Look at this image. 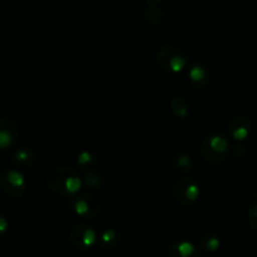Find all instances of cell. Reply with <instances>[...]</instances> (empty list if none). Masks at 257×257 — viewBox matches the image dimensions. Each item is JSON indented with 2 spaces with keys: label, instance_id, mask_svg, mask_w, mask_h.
Segmentation results:
<instances>
[{
  "label": "cell",
  "instance_id": "44dd1931",
  "mask_svg": "<svg viewBox=\"0 0 257 257\" xmlns=\"http://www.w3.org/2000/svg\"><path fill=\"white\" fill-rule=\"evenodd\" d=\"M147 5H160L162 0H145Z\"/></svg>",
  "mask_w": 257,
  "mask_h": 257
},
{
  "label": "cell",
  "instance_id": "5bb4252c",
  "mask_svg": "<svg viewBox=\"0 0 257 257\" xmlns=\"http://www.w3.org/2000/svg\"><path fill=\"white\" fill-rule=\"evenodd\" d=\"M78 165L82 171H85V173H93L98 168V161L92 153L82 152L78 157Z\"/></svg>",
  "mask_w": 257,
  "mask_h": 257
},
{
  "label": "cell",
  "instance_id": "277c9868",
  "mask_svg": "<svg viewBox=\"0 0 257 257\" xmlns=\"http://www.w3.org/2000/svg\"><path fill=\"white\" fill-rule=\"evenodd\" d=\"M158 64L167 72L178 73L187 64V57L175 45H166L158 52Z\"/></svg>",
  "mask_w": 257,
  "mask_h": 257
},
{
  "label": "cell",
  "instance_id": "ac0fdd59",
  "mask_svg": "<svg viewBox=\"0 0 257 257\" xmlns=\"http://www.w3.org/2000/svg\"><path fill=\"white\" fill-rule=\"evenodd\" d=\"M173 163H175V167L178 171H181V172H188V171H191V166H192L191 158L185 155L177 156L175 161H173Z\"/></svg>",
  "mask_w": 257,
  "mask_h": 257
},
{
  "label": "cell",
  "instance_id": "3957f363",
  "mask_svg": "<svg viewBox=\"0 0 257 257\" xmlns=\"http://www.w3.org/2000/svg\"><path fill=\"white\" fill-rule=\"evenodd\" d=\"M230 148V143L222 136H210L206 138L201 146V153L207 162L217 165L226 158Z\"/></svg>",
  "mask_w": 257,
  "mask_h": 257
},
{
  "label": "cell",
  "instance_id": "52a82bcc",
  "mask_svg": "<svg viewBox=\"0 0 257 257\" xmlns=\"http://www.w3.org/2000/svg\"><path fill=\"white\" fill-rule=\"evenodd\" d=\"M73 211L82 217L93 218L100 212L99 201L92 193H83L73 202Z\"/></svg>",
  "mask_w": 257,
  "mask_h": 257
},
{
  "label": "cell",
  "instance_id": "d6986e66",
  "mask_svg": "<svg viewBox=\"0 0 257 257\" xmlns=\"http://www.w3.org/2000/svg\"><path fill=\"white\" fill-rule=\"evenodd\" d=\"M248 222H250V226L253 228V230L257 231V205L251 206L248 208Z\"/></svg>",
  "mask_w": 257,
  "mask_h": 257
},
{
  "label": "cell",
  "instance_id": "ffe728a7",
  "mask_svg": "<svg viewBox=\"0 0 257 257\" xmlns=\"http://www.w3.org/2000/svg\"><path fill=\"white\" fill-rule=\"evenodd\" d=\"M8 230H9V222H8L7 218L0 216V236L5 235Z\"/></svg>",
  "mask_w": 257,
  "mask_h": 257
},
{
  "label": "cell",
  "instance_id": "8992f818",
  "mask_svg": "<svg viewBox=\"0 0 257 257\" xmlns=\"http://www.w3.org/2000/svg\"><path fill=\"white\" fill-rule=\"evenodd\" d=\"M173 195L181 205H190L200 197V187L193 178H181L175 183Z\"/></svg>",
  "mask_w": 257,
  "mask_h": 257
},
{
  "label": "cell",
  "instance_id": "7a4b0ae2",
  "mask_svg": "<svg viewBox=\"0 0 257 257\" xmlns=\"http://www.w3.org/2000/svg\"><path fill=\"white\" fill-rule=\"evenodd\" d=\"M0 190L10 200H18L27 192V181L15 168H5L0 173Z\"/></svg>",
  "mask_w": 257,
  "mask_h": 257
},
{
  "label": "cell",
  "instance_id": "4fadbf2b",
  "mask_svg": "<svg viewBox=\"0 0 257 257\" xmlns=\"http://www.w3.org/2000/svg\"><path fill=\"white\" fill-rule=\"evenodd\" d=\"M188 78H190L191 83L197 88H203L208 84V75L207 69L201 64H195L190 68L188 70Z\"/></svg>",
  "mask_w": 257,
  "mask_h": 257
},
{
  "label": "cell",
  "instance_id": "7c38bea8",
  "mask_svg": "<svg viewBox=\"0 0 257 257\" xmlns=\"http://www.w3.org/2000/svg\"><path fill=\"white\" fill-rule=\"evenodd\" d=\"M168 255L170 257H200V250L190 241L178 240L170 246Z\"/></svg>",
  "mask_w": 257,
  "mask_h": 257
},
{
  "label": "cell",
  "instance_id": "8fae6325",
  "mask_svg": "<svg viewBox=\"0 0 257 257\" xmlns=\"http://www.w3.org/2000/svg\"><path fill=\"white\" fill-rule=\"evenodd\" d=\"M37 161V153L32 148L23 147L15 151L12 155V166L15 170H27L30 168Z\"/></svg>",
  "mask_w": 257,
  "mask_h": 257
},
{
  "label": "cell",
  "instance_id": "30bf717a",
  "mask_svg": "<svg viewBox=\"0 0 257 257\" xmlns=\"http://www.w3.org/2000/svg\"><path fill=\"white\" fill-rule=\"evenodd\" d=\"M142 18L151 27H162L168 19V10L163 5H146Z\"/></svg>",
  "mask_w": 257,
  "mask_h": 257
},
{
  "label": "cell",
  "instance_id": "7402d4cb",
  "mask_svg": "<svg viewBox=\"0 0 257 257\" xmlns=\"http://www.w3.org/2000/svg\"><path fill=\"white\" fill-rule=\"evenodd\" d=\"M241 2H243V3H252V2H256V0H241Z\"/></svg>",
  "mask_w": 257,
  "mask_h": 257
},
{
  "label": "cell",
  "instance_id": "6da1fadb",
  "mask_svg": "<svg viewBox=\"0 0 257 257\" xmlns=\"http://www.w3.org/2000/svg\"><path fill=\"white\" fill-rule=\"evenodd\" d=\"M48 187L63 196H72L79 191L82 180L79 173L70 167L53 168L47 176Z\"/></svg>",
  "mask_w": 257,
  "mask_h": 257
},
{
  "label": "cell",
  "instance_id": "2e32d148",
  "mask_svg": "<svg viewBox=\"0 0 257 257\" xmlns=\"http://www.w3.org/2000/svg\"><path fill=\"white\" fill-rule=\"evenodd\" d=\"M98 242L104 248H113L119 243V236L114 230H105L100 233Z\"/></svg>",
  "mask_w": 257,
  "mask_h": 257
},
{
  "label": "cell",
  "instance_id": "9c48e42d",
  "mask_svg": "<svg viewBox=\"0 0 257 257\" xmlns=\"http://www.w3.org/2000/svg\"><path fill=\"white\" fill-rule=\"evenodd\" d=\"M228 133L236 141H243L250 136L252 123L245 115H236L228 122Z\"/></svg>",
  "mask_w": 257,
  "mask_h": 257
},
{
  "label": "cell",
  "instance_id": "e0dca14e",
  "mask_svg": "<svg viewBox=\"0 0 257 257\" xmlns=\"http://www.w3.org/2000/svg\"><path fill=\"white\" fill-rule=\"evenodd\" d=\"M200 247L208 252H215L220 247V238L212 233H206L200 238Z\"/></svg>",
  "mask_w": 257,
  "mask_h": 257
},
{
  "label": "cell",
  "instance_id": "9a60e30c",
  "mask_svg": "<svg viewBox=\"0 0 257 257\" xmlns=\"http://www.w3.org/2000/svg\"><path fill=\"white\" fill-rule=\"evenodd\" d=\"M171 110L182 119H186L190 115V105L183 98H173L171 100Z\"/></svg>",
  "mask_w": 257,
  "mask_h": 257
},
{
  "label": "cell",
  "instance_id": "ba28073f",
  "mask_svg": "<svg viewBox=\"0 0 257 257\" xmlns=\"http://www.w3.org/2000/svg\"><path fill=\"white\" fill-rule=\"evenodd\" d=\"M20 131L17 122L10 118H0V150H8L17 143Z\"/></svg>",
  "mask_w": 257,
  "mask_h": 257
},
{
  "label": "cell",
  "instance_id": "5b68a950",
  "mask_svg": "<svg viewBox=\"0 0 257 257\" xmlns=\"http://www.w3.org/2000/svg\"><path fill=\"white\" fill-rule=\"evenodd\" d=\"M98 233L88 223L80 222L70 228L69 241L78 250H89L98 242Z\"/></svg>",
  "mask_w": 257,
  "mask_h": 257
}]
</instances>
